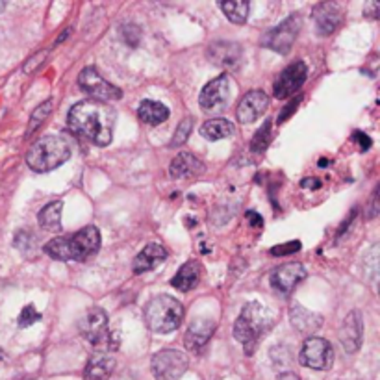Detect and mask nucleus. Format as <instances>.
<instances>
[{
    "label": "nucleus",
    "mask_w": 380,
    "mask_h": 380,
    "mask_svg": "<svg viewBox=\"0 0 380 380\" xmlns=\"http://www.w3.org/2000/svg\"><path fill=\"white\" fill-rule=\"evenodd\" d=\"M101 248V232L96 227H86L67 238H54L45 245V253L54 260H87Z\"/></svg>",
    "instance_id": "f03ea898"
},
{
    "label": "nucleus",
    "mask_w": 380,
    "mask_h": 380,
    "mask_svg": "<svg viewBox=\"0 0 380 380\" xmlns=\"http://www.w3.org/2000/svg\"><path fill=\"white\" fill-rule=\"evenodd\" d=\"M232 87L234 82L228 75H221L213 78L203 87V91L198 95V104L204 112L217 113L223 112L227 104L232 99Z\"/></svg>",
    "instance_id": "0eeeda50"
},
{
    "label": "nucleus",
    "mask_w": 380,
    "mask_h": 380,
    "mask_svg": "<svg viewBox=\"0 0 380 380\" xmlns=\"http://www.w3.org/2000/svg\"><path fill=\"white\" fill-rule=\"evenodd\" d=\"M306 279V269L300 264H286L280 265L269 274V282L271 288L282 297H288L297 286Z\"/></svg>",
    "instance_id": "ddd939ff"
},
{
    "label": "nucleus",
    "mask_w": 380,
    "mask_h": 380,
    "mask_svg": "<svg viewBox=\"0 0 380 380\" xmlns=\"http://www.w3.org/2000/svg\"><path fill=\"white\" fill-rule=\"evenodd\" d=\"M82 336L95 347L99 353H110L117 349V338L108 327L106 312L102 308H89L78 323Z\"/></svg>",
    "instance_id": "423d86ee"
},
{
    "label": "nucleus",
    "mask_w": 380,
    "mask_h": 380,
    "mask_svg": "<svg viewBox=\"0 0 380 380\" xmlns=\"http://www.w3.org/2000/svg\"><path fill=\"white\" fill-rule=\"evenodd\" d=\"M271 315L260 303L245 304L241 314L234 324V338L245 347V353L248 356L254 353V347L258 343L262 336L271 329Z\"/></svg>",
    "instance_id": "20e7f679"
},
{
    "label": "nucleus",
    "mask_w": 380,
    "mask_h": 380,
    "mask_svg": "<svg viewBox=\"0 0 380 380\" xmlns=\"http://www.w3.org/2000/svg\"><path fill=\"white\" fill-rule=\"evenodd\" d=\"M234 132H236V127L227 119H210L201 127V136L208 141H219V139L234 136Z\"/></svg>",
    "instance_id": "b1692460"
},
{
    "label": "nucleus",
    "mask_w": 380,
    "mask_h": 380,
    "mask_svg": "<svg viewBox=\"0 0 380 380\" xmlns=\"http://www.w3.org/2000/svg\"><path fill=\"white\" fill-rule=\"evenodd\" d=\"M69 34H71V30H69V28H65V32H63V34H61V36L58 37V41H56V43H61V41L65 39V37L69 36Z\"/></svg>",
    "instance_id": "a19ab883"
},
{
    "label": "nucleus",
    "mask_w": 380,
    "mask_h": 380,
    "mask_svg": "<svg viewBox=\"0 0 380 380\" xmlns=\"http://www.w3.org/2000/svg\"><path fill=\"white\" fill-rule=\"evenodd\" d=\"M184 319V306L169 295L152 297L145 306V323L156 334H169L177 330Z\"/></svg>",
    "instance_id": "39448f33"
},
{
    "label": "nucleus",
    "mask_w": 380,
    "mask_h": 380,
    "mask_svg": "<svg viewBox=\"0 0 380 380\" xmlns=\"http://www.w3.org/2000/svg\"><path fill=\"white\" fill-rule=\"evenodd\" d=\"M300 25H303L300 15L299 13H293L291 17L282 20L279 26L271 28V30L262 37V45H264L265 49L279 52V54H288V52L291 51V46H293L297 36H299Z\"/></svg>",
    "instance_id": "6e6552de"
},
{
    "label": "nucleus",
    "mask_w": 380,
    "mask_h": 380,
    "mask_svg": "<svg viewBox=\"0 0 380 380\" xmlns=\"http://www.w3.org/2000/svg\"><path fill=\"white\" fill-rule=\"evenodd\" d=\"M267 108L269 96L262 89H254L241 99L238 110H236V117L241 125H251V122L258 121L260 117L267 112Z\"/></svg>",
    "instance_id": "2eb2a0df"
},
{
    "label": "nucleus",
    "mask_w": 380,
    "mask_h": 380,
    "mask_svg": "<svg viewBox=\"0 0 380 380\" xmlns=\"http://www.w3.org/2000/svg\"><path fill=\"white\" fill-rule=\"evenodd\" d=\"M191 128H193V119L191 117H186V119L178 125L177 132H175V136H172L171 147H182L184 143L189 139Z\"/></svg>",
    "instance_id": "c756f323"
},
{
    "label": "nucleus",
    "mask_w": 380,
    "mask_h": 380,
    "mask_svg": "<svg viewBox=\"0 0 380 380\" xmlns=\"http://www.w3.org/2000/svg\"><path fill=\"white\" fill-rule=\"evenodd\" d=\"M221 10L227 15L228 20H232L236 25H245L248 19V10L251 4L245 0H228V2H221Z\"/></svg>",
    "instance_id": "a878e982"
},
{
    "label": "nucleus",
    "mask_w": 380,
    "mask_h": 380,
    "mask_svg": "<svg viewBox=\"0 0 380 380\" xmlns=\"http://www.w3.org/2000/svg\"><path fill=\"white\" fill-rule=\"evenodd\" d=\"M362 336H364V323H362L360 312H350L345 317L343 324L340 329V341L343 345L345 353H356L362 345Z\"/></svg>",
    "instance_id": "dca6fc26"
},
{
    "label": "nucleus",
    "mask_w": 380,
    "mask_h": 380,
    "mask_svg": "<svg viewBox=\"0 0 380 380\" xmlns=\"http://www.w3.org/2000/svg\"><path fill=\"white\" fill-rule=\"evenodd\" d=\"M2 8H4V4H0V10H2Z\"/></svg>",
    "instance_id": "37998d69"
},
{
    "label": "nucleus",
    "mask_w": 380,
    "mask_h": 380,
    "mask_svg": "<svg viewBox=\"0 0 380 380\" xmlns=\"http://www.w3.org/2000/svg\"><path fill=\"white\" fill-rule=\"evenodd\" d=\"M61 208H63V203H61V201H54V203L46 204L45 208L39 212V215H37L39 227L43 228V230H46V232H60Z\"/></svg>",
    "instance_id": "393cba45"
},
{
    "label": "nucleus",
    "mask_w": 380,
    "mask_h": 380,
    "mask_svg": "<svg viewBox=\"0 0 380 380\" xmlns=\"http://www.w3.org/2000/svg\"><path fill=\"white\" fill-rule=\"evenodd\" d=\"M2 358H4V353H2V349H0V362H2Z\"/></svg>",
    "instance_id": "79ce46f5"
},
{
    "label": "nucleus",
    "mask_w": 380,
    "mask_h": 380,
    "mask_svg": "<svg viewBox=\"0 0 380 380\" xmlns=\"http://www.w3.org/2000/svg\"><path fill=\"white\" fill-rule=\"evenodd\" d=\"M37 321H41V314L37 312L34 304H28V306H25V308H23V312L19 314V319H17V323H19L20 329H26V327H32V324L37 323Z\"/></svg>",
    "instance_id": "7c9ffc66"
},
{
    "label": "nucleus",
    "mask_w": 380,
    "mask_h": 380,
    "mask_svg": "<svg viewBox=\"0 0 380 380\" xmlns=\"http://www.w3.org/2000/svg\"><path fill=\"white\" fill-rule=\"evenodd\" d=\"M355 139L358 143H360L362 151H367V148L371 147V139L367 136H365L364 132H355Z\"/></svg>",
    "instance_id": "e433bc0d"
},
{
    "label": "nucleus",
    "mask_w": 380,
    "mask_h": 380,
    "mask_svg": "<svg viewBox=\"0 0 380 380\" xmlns=\"http://www.w3.org/2000/svg\"><path fill=\"white\" fill-rule=\"evenodd\" d=\"M300 101H303V96H297V99H295V101L291 102V104H289V106H286L284 110H282V112H280V115H279V122H284L286 119H289V115H291V113H295V110H297V108H299Z\"/></svg>",
    "instance_id": "72a5a7b5"
},
{
    "label": "nucleus",
    "mask_w": 380,
    "mask_h": 380,
    "mask_svg": "<svg viewBox=\"0 0 380 380\" xmlns=\"http://www.w3.org/2000/svg\"><path fill=\"white\" fill-rule=\"evenodd\" d=\"M204 172V163L198 160L195 154L191 152H180L175 160L171 162V167H169V175L172 178H193L203 175Z\"/></svg>",
    "instance_id": "6ab92c4d"
},
{
    "label": "nucleus",
    "mask_w": 380,
    "mask_h": 380,
    "mask_svg": "<svg viewBox=\"0 0 380 380\" xmlns=\"http://www.w3.org/2000/svg\"><path fill=\"white\" fill-rule=\"evenodd\" d=\"M379 10H380L379 2H369V4H365L364 13L367 17H373V19H375V17H379Z\"/></svg>",
    "instance_id": "c9c22d12"
},
{
    "label": "nucleus",
    "mask_w": 380,
    "mask_h": 380,
    "mask_svg": "<svg viewBox=\"0 0 380 380\" xmlns=\"http://www.w3.org/2000/svg\"><path fill=\"white\" fill-rule=\"evenodd\" d=\"M198 280H201V264L197 260H191L178 269V273L171 279V286L186 293V291L197 288Z\"/></svg>",
    "instance_id": "4be33fe9"
},
{
    "label": "nucleus",
    "mask_w": 380,
    "mask_h": 380,
    "mask_svg": "<svg viewBox=\"0 0 380 380\" xmlns=\"http://www.w3.org/2000/svg\"><path fill=\"white\" fill-rule=\"evenodd\" d=\"M67 125L78 136L99 147H108L115 130V110L106 102L82 101L71 108Z\"/></svg>",
    "instance_id": "f257e3e1"
},
{
    "label": "nucleus",
    "mask_w": 380,
    "mask_h": 380,
    "mask_svg": "<svg viewBox=\"0 0 380 380\" xmlns=\"http://www.w3.org/2000/svg\"><path fill=\"white\" fill-rule=\"evenodd\" d=\"M137 117H139L143 122L156 127V125H162L163 121H167L169 108L165 106V104H162V102L143 101L139 110H137Z\"/></svg>",
    "instance_id": "5701e85b"
},
{
    "label": "nucleus",
    "mask_w": 380,
    "mask_h": 380,
    "mask_svg": "<svg viewBox=\"0 0 380 380\" xmlns=\"http://www.w3.org/2000/svg\"><path fill=\"white\" fill-rule=\"evenodd\" d=\"M165 260H167V251H165V247L158 243H148L141 253L137 254L136 260H134V273H147V271H152V269L158 267V265L165 262Z\"/></svg>",
    "instance_id": "aec40b11"
},
{
    "label": "nucleus",
    "mask_w": 380,
    "mask_h": 380,
    "mask_svg": "<svg viewBox=\"0 0 380 380\" xmlns=\"http://www.w3.org/2000/svg\"><path fill=\"white\" fill-rule=\"evenodd\" d=\"M208 58L212 63L219 67H227V69H236L241 61V49L236 43H228V41H219L212 43L208 49Z\"/></svg>",
    "instance_id": "f3484780"
},
{
    "label": "nucleus",
    "mask_w": 380,
    "mask_h": 380,
    "mask_svg": "<svg viewBox=\"0 0 380 380\" xmlns=\"http://www.w3.org/2000/svg\"><path fill=\"white\" fill-rule=\"evenodd\" d=\"M312 19L319 36H330L341 26L343 10L338 2H321L312 11Z\"/></svg>",
    "instance_id": "4468645a"
},
{
    "label": "nucleus",
    "mask_w": 380,
    "mask_h": 380,
    "mask_svg": "<svg viewBox=\"0 0 380 380\" xmlns=\"http://www.w3.org/2000/svg\"><path fill=\"white\" fill-rule=\"evenodd\" d=\"M300 186L306 189H317L321 188V180H317V178H304L303 182H300Z\"/></svg>",
    "instance_id": "4c0bfd02"
},
{
    "label": "nucleus",
    "mask_w": 380,
    "mask_h": 380,
    "mask_svg": "<svg viewBox=\"0 0 380 380\" xmlns=\"http://www.w3.org/2000/svg\"><path fill=\"white\" fill-rule=\"evenodd\" d=\"M271 130H273V121L267 119V121L264 122V127L260 128L258 132L254 134L253 141H251V148H253V152H264L265 148L269 147V143H271V139H273Z\"/></svg>",
    "instance_id": "cd10ccee"
},
{
    "label": "nucleus",
    "mask_w": 380,
    "mask_h": 380,
    "mask_svg": "<svg viewBox=\"0 0 380 380\" xmlns=\"http://www.w3.org/2000/svg\"><path fill=\"white\" fill-rule=\"evenodd\" d=\"M299 362L314 371H327L334 364V350L324 338H308L300 349Z\"/></svg>",
    "instance_id": "9d476101"
},
{
    "label": "nucleus",
    "mask_w": 380,
    "mask_h": 380,
    "mask_svg": "<svg viewBox=\"0 0 380 380\" xmlns=\"http://www.w3.org/2000/svg\"><path fill=\"white\" fill-rule=\"evenodd\" d=\"M291 321H293V324L299 330L310 332V330L319 329V324L323 323V317L312 314V312L300 308V306H295L293 312H291Z\"/></svg>",
    "instance_id": "bb28decb"
},
{
    "label": "nucleus",
    "mask_w": 380,
    "mask_h": 380,
    "mask_svg": "<svg viewBox=\"0 0 380 380\" xmlns=\"http://www.w3.org/2000/svg\"><path fill=\"white\" fill-rule=\"evenodd\" d=\"M188 356L175 349H163L152 356L151 367L156 380H178L188 371Z\"/></svg>",
    "instance_id": "1a4fd4ad"
},
{
    "label": "nucleus",
    "mask_w": 380,
    "mask_h": 380,
    "mask_svg": "<svg viewBox=\"0 0 380 380\" xmlns=\"http://www.w3.org/2000/svg\"><path fill=\"white\" fill-rule=\"evenodd\" d=\"M306 76H308V67L304 61H295L291 65H288L284 71L280 72V76L274 80L273 93L277 99L284 101L289 96L297 93L300 87L304 86L306 82Z\"/></svg>",
    "instance_id": "f8f14e48"
},
{
    "label": "nucleus",
    "mask_w": 380,
    "mask_h": 380,
    "mask_svg": "<svg viewBox=\"0 0 380 380\" xmlns=\"http://www.w3.org/2000/svg\"><path fill=\"white\" fill-rule=\"evenodd\" d=\"M115 369V358L108 353H96L89 358L84 371L86 380H108Z\"/></svg>",
    "instance_id": "412c9836"
},
{
    "label": "nucleus",
    "mask_w": 380,
    "mask_h": 380,
    "mask_svg": "<svg viewBox=\"0 0 380 380\" xmlns=\"http://www.w3.org/2000/svg\"><path fill=\"white\" fill-rule=\"evenodd\" d=\"M46 56H49V51H41V52H37V54H34V56H32L30 60H28L25 63V72H26V75H32V72L36 71L37 67H39L41 63H43V61H45Z\"/></svg>",
    "instance_id": "473e14b6"
},
{
    "label": "nucleus",
    "mask_w": 380,
    "mask_h": 380,
    "mask_svg": "<svg viewBox=\"0 0 380 380\" xmlns=\"http://www.w3.org/2000/svg\"><path fill=\"white\" fill-rule=\"evenodd\" d=\"M71 158V143L61 134L39 137L26 154V163L32 171L49 172L58 169Z\"/></svg>",
    "instance_id": "7ed1b4c3"
},
{
    "label": "nucleus",
    "mask_w": 380,
    "mask_h": 380,
    "mask_svg": "<svg viewBox=\"0 0 380 380\" xmlns=\"http://www.w3.org/2000/svg\"><path fill=\"white\" fill-rule=\"evenodd\" d=\"M300 241H288V243H282V245H277V247H273L269 253L273 254V256H288V254H295L300 251Z\"/></svg>",
    "instance_id": "2f4dec72"
},
{
    "label": "nucleus",
    "mask_w": 380,
    "mask_h": 380,
    "mask_svg": "<svg viewBox=\"0 0 380 380\" xmlns=\"http://www.w3.org/2000/svg\"><path fill=\"white\" fill-rule=\"evenodd\" d=\"M213 330H215V323L212 319H195L191 321V324L188 327V332H186V338H184V343L193 353H198L203 349L204 345L208 343V340L213 336Z\"/></svg>",
    "instance_id": "a211bd4d"
},
{
    "label": "nucleus",
    "mask_w": 380,
    "mask_h": 380,
    "mask_svg": "<svg viewBox=\"0 0 380 380\" xmlns=\"http://www.w3.org/2000/svg\"><path fill=\"white\" fill-rule=\"evenodd\" d=\"M277 380H300V379L295 375V373H291V371H289V373H282V375H280Z\"/></svg>",
    "instance_id": "ea45409f"
},
{
    "label": "nucleus",
    "mask_w": 380,
    "mask_h": 380,
    "mask_svg": "<svg viewBox=\"0 0 380 380\" xmlns=\"http://www.w3.org/2000/svg\"><path fill=\"white\" fill-rule=\"evenodd\" d=\"M78 86L82 91L93 96V101L99 102H112L119 101L122 96V91L113 84L102 78V75L96 71L95 67H86L84 71L78 75Z\"/></svg>",
    "instance_id": "9b49d317"
},
{
    "label": "nucleus",
    "mask_w": 380,
    "mask_h": 380,
    "mask_svg": "<svg viewBox=\"0 0 380 380\" xmlns=\"http://www.w3.org/2000/svg\"><path fill=\"white\" fill-rule=\"evenodd\" d=\"M376 193H379V189H375V193H373V201H371V212H369V219L376 217V213H379V203H376Z\"/></svg>",
    "instance_id": "58836bf2"
},
{
    "label": "nucleus",
    "mask_w": 380,
    "mask_h": 380,
    "mask_svg": "<svg viewBox=\"0 0 380 380\" xmlns=\"http://www.w3.org/2000/svg\"><path fill=\"white\" fill-rule=\"evenodd\" d=\"M247 219H248V223H251V227H254V228L264 227V219H262V215H258L256 212H247Z\"/></svg>",
    "instance_id": "f704fd0d"
},
{
    "label": "nucleus",
    "mask_w": 380,
    "mask_h": 380,
    "mask_svg": "<svg viewBox=\"0 0 380 380\" xmlns=\"http://www.w3.org/2000/svg\"><path fill=\"white\" fill-rule=\"evenodd\" d=\"M52 112V101H46L43 102V104H39V106L34 110V113H32L30 117V125H28V130H26V134L30 136V134H34L37 130V128L45 122V119L49 115H51Z\"/></svg>",
    "instance_id": "c85d7f7f"
}]
</instances>
